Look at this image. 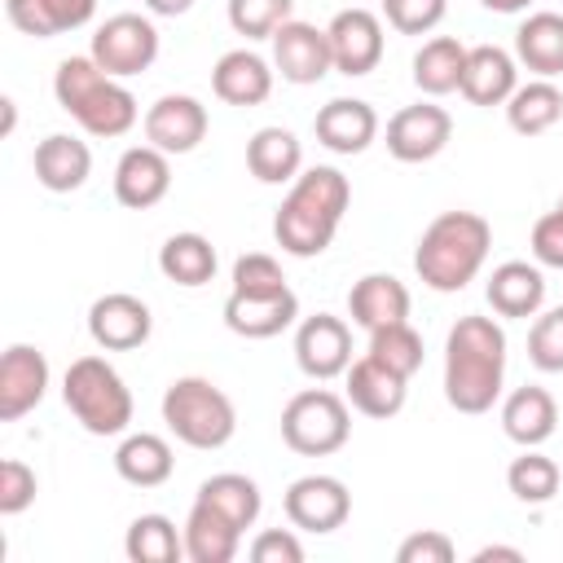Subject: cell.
I'll return each instance as SVG.
<instances>
[{"instance_id":"cell-8","label":"cell","mask_w":563,"mask_h":563,"mask_svg":"<svg viewBox=\"0 0 563 563\" xmlns=\"http://www.w3.org/2000/svg\"><path fill=\"white\" fill-rule=\"evenodd\" d=\"M88 53L106 75L132 79V75L150 70L154 57H158V26L145 13H114L92 31Z\"/></svg>"},{"instance_id":"cell-47","label":"cell","mask_w":563,"mask_h":563,"mask_svg":"<svg viewBox=\"0 0 563 563\" xmlns=\"http://www.w3.org/2000/svg\"><path fill=\"white\" fill-rule=\"evenodd\" d=\"M471 559H475V563H493V559H506V563H519V559H523V550H519V545H484V550H475Z\"/></svg>"},{"instance_id":"cell-50","label":"cell","mask_w":563,"mask_h":563,"mask_svg":"<svg viewBox=\"0 0 563 563\" xmlns=\"http://www.w3.org/2000/svg\"><path fill=\"white\" fill-rule=\"evenodd\" d=\"M0 106H4V136H9V132H13V123H18V110H13V97H4Z\"/></svg>"},{"instance_id":"cell-51","label":"cell","mask_w":563,"mask_h":563,"mask_svg":"<svg viewBox=\"0 0 563 563\" xmlns=\"http://www.w3.org/2000/svg\"><path fill=\"white\" fill-rule=\"evenodd\" d=\"M559 211H563V198H559Z\"/></svg>"},{"instance_id":"cell-15","label":"cell","mask_w":563,"mask_h":563,"mask_svg":"<svg viewBox=\"0 0 563 563\" xmlns=\"http://www.w3.org/2000/svg\"><path fill=\"white\" fill-rule=\"evenodd\" d=\"M172 189V154H163L158 145H132L119 154L114 163V198L128 211H150L167 198Z\"/></svg>"},{"instance_id":"cell-42","label":"cell","mask_w":563,"mask_h":563,"mask_svg":"<svg viewBox=\"0 0 563 563\" xmlns=\"http://www.w3.org/2000/svg\"><path fill=\"white\" fill-rule=\"evenodd\" d=\"M233 290L242 295H273V290H286V273L273 255L264 251H246L233 260Z\"/></svg>"},{"instance_id":"cell-11","label":"cell","mask_w":563,"mask_h":563,"mask_svg":"<svg viewBox=\"0 0 563 563\" xmlns=\"http://www.w3.org/2000/svg\"><path fill=\"white\" fill-rule=\"evenodd\" d=\"M273 70L286 79V84H321L330 70H334V57H330V35L325 26H312V22H282L273 31Z\"/></svg>"},{"instance_id":"cell-10","label":"cell","mask_w":563,"mask_h":563,"mask_svg":"<svg viewBox=\"0 0 563 563\" xmlns=\"http://www.w3.org/2000/svg\"><path fill=\"white\" fill-rule=\"evenodd\" d=\"M295 361L312 383H330L352 365V330L334 312H312L295 325Z\"/></svg>"},{"instance_id":"cell-31","label":"cell","mask_w":563,"mask_h":563,"mask_svg":"<svg viewBox=\"0 0 563 563\" xmlns=\"http://www.w3.org/2000/svg\"><path fill=\"white\" fill-rule=\"evenodd\" d=\"M92 13H97V0H4V18L35 40L79 31L92 22Z\"/></svg>"},{"instance_id":"cell-28","label":"cell","mask_w":563,"mask_h":563,"mask_svg":"<svg viewBox=\"0 0 563 563\" xmlns=\"http://www.w3.org/2000/svg\"><path fill=\"white\" fill-rule=\"evenodd\" d=\"M515 62L528 66L537 79L563 75V13L537 9L515 31Z\"/></svg>"},{"instance_id":"cell-17","label":"cell","mask_w":563,"mask_h":563,"mask_svg":"<svg viewBox=\"0 0 563 563\" xmlns=\"http://www.w3.org/2000/svg\"><path fill=\"white\" fill-rule=\"evenodd\" d=\"M207 136V106L189 92H167L145 110V141L163 154H189Z\"/></svg>"},{"instance_id":"cell-37","label":"cell","mask_w":563,"mask_h":563,"mask_svg":"<svg viewBox=\"0 0 563 563\" xmlns=\"http://www.w3.org/2000/svg\"><path fill=\"white\" fill-rule=\"evenodd\" d=\"M559 484H563V471H559V462L545 457L541 449H523V453L506 466V488H510L523 506H545V501H554Z\"/></svg>"},{"instance_id":"cell-43","label":"cell","mask_w":563,"mask_h":563,"mask_svg":"<svg viewBox=\"0 0 563 563\" xmlns=\"http://www.w3.org/2000/svg\"><path fill=\"white\" fill-rule=\"evenodd\" d=\"M40 493L35 471L22 457H4L0 462V515H22Z\"/></svg>"},{"instance_id":"cell-38","label":"cell","mask_w":563,"mask_h":563,"mask_svg":"<svg viewBox=\"0 0 563 563\" xmlns=\"http://www.w3.org/2000/svg\"><path fill=\"white\" fill-rule=\"evenodd\" d=\"M365 356H374L378 365L396 369L400 378H413L422 369V334L409 325V321H391V325H378L369 330V347Z\"/></svg>"},{"instance_id":"cell-41","label":"cell","mask_w":563,"mask_h":563,"mask_svg":"<svg viewBox=\"0 0 563 563\" xmlns=\"http://www.w3.org/2000/svg\"><path fill=\"white\" fill-rule=\"evenodd\" d=\"M449 0H383V18L400 35H427L444 22Z\"/></svg>"},{"instance_id":"cell-35","label":"cell","mask_w":563,"mask_h":563,"mask_svg":"<svg viewBox=\"0 0 563 563\" xmlns=\"http://www.w3.org/2000/svg\"><path fill=\"white\" fill-rule=\"evenodd\" d=\"M198 501H207V506H216L220 515H229L242 532L255 528V519H260V510H264L260 484H255L251 475H238V471H220V475L202 479V484H198Z\"/></svg>"},{"instance_id":"cell-46","label":"cell","mask_w":563,"mask_h":563,"mask_svg":"<svg viewBox=\"0 0 563 563\" xmlns=\"http://www.w3.org/2000/svg\"><path fill=\"white\" fill-rule=\"evenodd\" d=\"M251 559L255 563H303V541L290 528H264L251 541Z\"/></svg>"},{"instance_id":"cell-29","label":"cell","mask_w":563,"mask_h":563,"mask_svg":"<svg viewBox=\"0 0 563 563\" xmlns=\"http://www.w3.org/2000/svg\"><path fill=\"white\" fill-rule=\"evenodd\" d=\"M246 167L260 185H290L303 172V145L290 128L268 123L246 141Z\"/></svg>"},{"instance_id":"cell-26","label":"cell","mask_w":563,"mask_h":563,"mask_svg":"<svg viewBox=\"0 0 563 563\" xmlns=\"http://www.w3.org/2000/svg\"><path fill=\"white\" fill-rule=\"evenodd\" d=\"M484 295H488V308L497 317H537L545 303V273H541V264L506 260L493 268Z\"/></svg>"},{"instance_id":"cell-40","label":"cell","mask_w":563,"mask_h":563,"mask_svg":"<svg viewBox=\"0 0 563 563\" xmlns=\"http://www.w3.org/2000/svg\"><path fill=\"white\" fill-rule=\"evenodd\" d=\"M528 361L541 374H563V303L532 321V330H528Z\"/></svg>"},{"instance_id":"cell-16","label":"cell","mask_w":563,"mask_h":563,"mask_svg":"<svg viewBox=\"0 0 563 563\" xmlns=\"http://www.w3.org/2000/svg\"><path fill=\"white\" fill-rule=\"evenodd\" d=\"M48 391V356L31 343H9L0 356V422L26 418Z\"/></svg>"},{"instance_id":"cell-7","label":"cell","mask_w":563,"mask_h":563,"mask_svg":"<svg viewBox=\"0 0 563 563\" xmlns=\"http://www.w3.org/2000/svg\"><path fill=\"white\" fill-rule=\"evenodd\" d=\"M352 435V409L347 396L330 387H303L282 409V440L299 457H330Z\"/></svg>"},{"instance_id":"cell-12","label":"cell","mask_w":563,"mask_h":563,"mask_svg":"<svg viewBox=\"0 0 563 563\" xmlns=\"http://www.w3.org/2000/svg\"><path fill=\"white\" fill-rule=\"evenodd\" d=\"M449 136H453V119L435 101L400 106L387 119V154L396 163H431L449 145Z\"/></svg>"},{"instance_id":"cell-4","label":"cell","mask_w":563,"mask_h":563,"mask_svg":"<svg viewBox=\"0 0 563 563\" xmlns=\"http://www.w3.org/2000/svg\"><path fill=\"white\" fill-rule=\"evenodd\" d=\"M53 97L57 106L88 132V136H123L136 128L141 110H136V97L123 79L106 75L92 53L84 57H62L57 62V75H53Z\"/></svg>"},{"instance_id":"cell-25","label":"cell","mask_w":563,"mask_h":563,"mask_svg":"<svg viewBox=\"0 0 563 563\" xmlns=\"http://www.w3.org/2000/svg\"><path fill=\"white\" fill-rule=\"evenodd\" d=\"M409 286L391 273H365L352 282L347 290V317L361 325V330H378V325H391V321H409Z\"/></svg>"},{"instance_id":"cell-20","label":"cell","mask_w":563,"mask_h":563,"mask_svg":"<svg viewBox=\"0 0 563 563\" xmlns=\"http://www.w3.org/2000/svg\"><path fill=\"white\" fill-rule=\"evenodd\" d=\"M295 317H299V299H295L290 286L286 290H273V295L229 290V299H224V325L238 339H273L286 325H295Z\"/></svg>"},{"instance_id":"cell-33","label":"cell","mask_w":563,"mask_h":563,"mask_svg":"<svg viewBox=\"0 0 563 563\" xmlns=\"http://www.w3.org/2000/svg\"><path fill=\"white\" fill-rule=\"evenodd\" d=\"M563 119V88L554 79H528L510 92L506 101V123L519 132V136H541L550 132L554 123Z\"/></svg>"},{"instance_id":"cell-49","label":"cell","mask_w":563,"mask_h":563,"mask_svg":"<svg viewBox=\"0 0 563 563\" xmlns=\"http://www.w3.org/2000/svg\"><path fill=\"white\" fill-rule=\"evenodd\" d=\"M488 13H523V9H532V0H479Z\"/></svg>"},{"instance_id":"cell-1","label":"cell","mask_w":563,"mask_h":563,"mask_svg":"<svg viewBox=\"0 0 563 563\" xmlns=\"http://www.w3.org/2000/svg\"><path fill=\"white\" fill-rule=\"evenodd\" d=\"M506 378V330L497 317L466 312L444 339V400L457 413H488Z\"/></svg>"},{"instance_id":"cell-5","label":"cell","mask_w":563,"mask_h":563,"mask_svg":"<svg viewBox=\"0 0 563 563\" xmlns=\"http://www.w3.org/2000/svg\"><path fill=\"white\" fill-rule=\"evenodd\" d=\"M62 400L66 409L75 413V422L88 431V435H123L132 427V391L123 383V374L88 352V356H75L62 374Z\"/></svg>"},{"instance_id":"cell-18","label":"cell","mask_w":563,"mask_h":563,"mask_svg":"<svg viewBox=\"0 0 563 563\" xmlns=\"http://www.w3.org/2000/svg\"><path fill=\"white\" fill-rule=\"evenodd\" d=\"M317 141L330 154H365L378 141V110L361 97H330L312 119Z\"/></svg>"},{"instance_id":"cell-34","label":"cell","mask_w":563,"mask_h":563,"mask_svg":"<svg viewBox=\"0 0 563 563\" xmlns=\"http://www.w3.org/2000/svg\"><path fill=\"white\" fill-rule=\"evenodd\" d=\"M216 246L211 238L202 233H172L163 246H158V273L176 286H207L216 277Z\"/></svg>"},{"instance_id":"cell-13","label":"cell","mask_w":563,"mask_h":563,"mask_svg":"<svg viewBox=\"0 0 563 563\" xmlns=\"http://www.w3.org/2000/svg\"><path fill=\"white\" fill-rule=\"evenodd\" d=\"M325 35H330L334 70L347 79H361L383 62V18L374 9H339Z\"/></svg>"},{"instance_id":"cell-44","label":"cell","mask_w":563,"mask_h":563,"mask_svg":"<svg viewBox=\"0 0 563 563\" xmlns=\"http://www.w3.org/2000/svg\"><path fill=\"white\" fill-rule=\"evenodd\" d=\"M453 541L449 532L440 528H422V532H409L400 545H396V563H453Z\"/></svg>"},{"instance_id":"cell-39","label":"cell","mask_w":563,"mask_h":563,"mask_svg":"<svg viewBox=\"0 0 563 563\" xmlns=\"http://www.w3.org/2000/svg\"><path fill=\"white\" fill-rule=\"evenodd\" d=\"M295 0H229V26L246 40H273L282 22H290Z\"/></svg>"},{"instance_id":"cell-27","label":"cell","mask_w":563,"mask_h":563,"mask_svg":"<svg viewBox=\"0 0 563 563\" xmlns=\"http://www.w3.org/2000/svg\"><path fill=\"white\" fill-rule=\"evenodd\" d=\"M180 532H185V559L189 563H233V554L242 545V528L198 497H194Z\"/></svg>"},{"instance_id":"cell-32","label":"cell","mask_w":563,"mask_h":563,"mask_svg":"<svg viewBox=\"0 0 563 563\" xmlns=\"http://www.w3.org/2000/svg\"><path fill=\"white\" fill-rule=\"evenodd\" d=\"M466 44L457 35H431L418 53H413V84L422 97H449L462 88V70H466Z\"/></svg>"},{"instance_id":"cell-23","label":"cell","mask_w":563,"mask_h":563,"mask_svg":"<svg viewBox=\"0 0 563 563\" xmlns=\"http://www.w3.org/2000/svg\"><path fill=\"white\" fill-rule=\"evenodd\" d=\"M347 405L365 418H396L405 409L409 396V378H400L396 369L378 365L374 356H361L347 365Z\"/></svg>"},{"instance_id":"cell-48","label":"cell","mask_w":563,"mask_h":563,"mask_svg":"<svg viewBox=\"0 0 563 563\" xmlns=\"http://www.w3.org/2000/svg\"><path fill=\"white\" fill-rule=\"evenodd\" d=\"M154 18H180V13H189L194 9V0H141Z\"/></svg>"},{"instance_id":"cell-24","label":"cell","mask_w":563,"mask_h":563,"mask_svg":"<svg viewBox=\"0 0 563 563\" xmlns=\"http://www.w3.org/2000/svg\"><path fill=\"white\" fill-rule=\"evenodd\" d=\"M554 427H559V405L545 387L523 383L501 400V431L519 449H541L554 435Z\"/></svg>"},{"instance_id":"cell-19","label":"cell","mask_w":563,"mask_h":563,"mask_svg":"<svg viewBox=\"0 0 563 563\" xmlns=\"http://www.w3.org/2000/svg\"><path fill=\"white\" fill-rule=\"evenodd\" d=\"M519 88V62L515 53L497 48V44H475L466 53V70H462V97L479 110H493V106H506L510 92Z\"/></svg>"},{"instance_id":"cell-9","label":"cell","mask_w":563,"mask_h":563,"mask_svg":"<svg viewBox=\"0 0 563 563\" xmlns=\"http://www.w3.org/2000/svg\"><path fill=\"white\" fill-rule=\"evenodd\" d=\"M282 510H286L290 528L312 532V537H325V532H334V528L347 523V515H352V493H347V484H343L339 475H321V471H317V475H299V479L286 488Z\"/></svg>"},{"instance_id":"cell-36","label":"cell","mask_w":563,"mask_h":563,"mask_svg":"<svg viewBox=\"0 0 563 563\" xmlns=\"http://www.w3.org/2000/svg\"><path fill=\"white\" fill-rule=\"evenodd\" d=\"M123 554L132 563H180L185 559V532L167 515H136L128 523Z\"/></svg>"},{"instance_id":"cell-3","label":"cell","mask_w":563,"mask_h":563,"mask_svg":"<svg viewBox=\"0 0 563 563\" xmlns=\"http://www.w3.org/2000/svg\"><path fill=\"white\" fill-rule=\"evenodd\" d=\"M488 251H493V224L479 211H440L413 246V273L422 286L440 295H457L479 277Z\"/></svg>"},{"instance_id":"cell-21","label":"cell","mask_w":563,"mask_h":563,"mask_svg":"<svg viewBox=\"0 0 563 563\" xmlns=\"http://www.w3.org/2000/svg\"><path fill=\"white\" fill-rule=\"evenodd\" d=\"M273 66L255 48H229L211 66V92L224 106H264L273 92Z\"/></svg>"},{"instance_id":"cell-45","label":"cell","mask_w":563,"mask_h":563,"mask_svg":"<svg viewBox=\"0 0 563 563\" xmlns=\"http://www.w3.org/2000/svg\"><path fill=\"white\" fill-rule=\"evenodd\" d=\"M532 260L541 268H563V211H545L537 224H532Z\"/></svg>"},{"instance_id":"cell-2","label":"cell","mask_w":563,"mask_h":563,"mask_svg":"<svg viewBox=\"0 0 563 563\" xmlns=\"http://www.w3.org/2000/svg\"><path fill=\"white\" fill-rule=\"evenodd\" d=\"M352 202V185L339 167H308L290 180V194L282 198L277 216H273V238L286 255L295 260H312L321 255L339 224H343V211Z\"/></svg>"},{"instance_id":"cell-22","label":"cell","mask_w":563,"mask_h":563,"mask_svg":"<svg viewBox=\"0 0 563 563\" xmlns=\"http://www.w3.org/2000/svg\"><path fill=\"white\" fill-rule=\"evenodd\" d=\"M31 167H35V180L48 194H75L92 176V150H88V141H79L70 132H48L35 145Z\"/></svg>"},{"instance_id":"cell-30","label":"cell","mask_w":563,"mask_h":563,"mask_svg":"<svg viewBox=\"0 0 563 563\" xmlns=\"http://www.w3.org/2000/svg\"><path fill=\"white\" fill-rule=\"evenodd\" d=\"M114 471L123 484L132 488H158L172 479L176 471V457H172V444L154 431H128L114 449Z\"/></svg>"},{"instance_id":"cell-14","label":"cell","mask_w":563,"mask_h":563,"mask_svg":"<svg viewBox=\"0 0 563 563\" xmlns=\"http://www.w3.org/2000/svg\"><path fill=\"white\" fill-rule=\"evenodd\" d=\"M150 330H154L150 303L128 290H110L88 308V334L101 352H132L150 339Z\"/></svg>"},{"instance_id":"cell-6","label":"cell","mask_w":563,"mask_h":563,"mask_svg":"<svg viewBox=\"0 0 563 563\" xmlns=\"http://www.w3.org/2000/svg\"><path fill=\"white\" fill-rule=\"evenodd\" d=\"M163 422L180 444L211 453V449H224L233 440L238 409L211 378L185 374V378H172L163 391Z\"/></svg>"}]
</instances>
